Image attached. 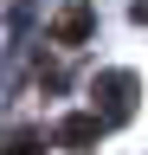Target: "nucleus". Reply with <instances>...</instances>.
I'll return each instance as SVG.
<instances>
[{"label":"nucleus","instance_id":"obj_1","mask_svg":"<svg viewBox=\"0 0 148 155\" xmlns=\"http://www.w3.org/2000/svg\"><path fill=\"white\" fill-rule=\"evenodd\" d=\"M97 97H103V123H122L135 110V78L129 71H103L97 78Z\"/></svg>","mask_w":148,"mask_h":155},{"label":"nucleus","instance_id":"obj_2","mask_svg":"<svg viewBox=\"0 0 148 155\" xmlns=\"http://www.w3.org/2000/svg\"><path fill=\"white\" fill-rule=\"evenodd\" d=\"M90 19H97V13H90V0H71V7L52 19V45H77V39L90 32Z\"/></svg>","mask_w":148,"mask_h":155},{"label":"nucleus","instance_id":"obj_3","mask_svg":"<svg viewBox=\"0 0 148 155\" xmlns=\"http://www.w3.org/2000/svg\"><path fill=\"white\" fill-rule=\"evenodd\" d=\"M97 136H103V116H65V123H58V142H71V149L97 142Z\"/></svg>","mask_w":148,"mask_h":155},{"label":"nucleus","instance_id":"obj_4","mask_svg":"<svg viewBox=\"0 0 148 155\" xmlns=\"http://www.w3.org/2000/svg\"><path fill=\"white\" fill-rule=\"evenodd\" d=\"M135 19H142V26H148V0H142V7H135Z\"/></svg>","mask_w":148,"mask_h":155}]
</instances>
